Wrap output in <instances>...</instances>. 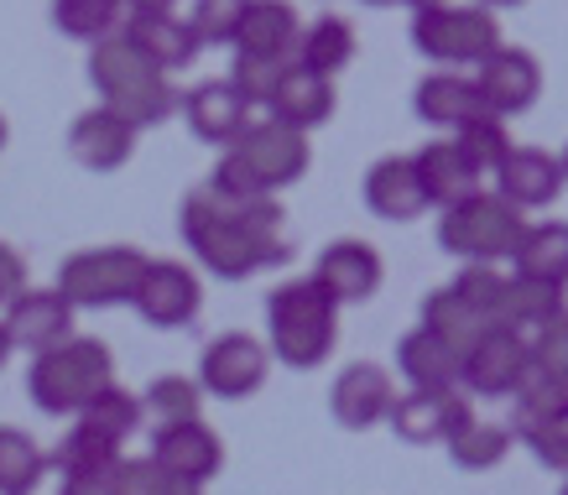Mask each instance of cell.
I'll list each match as a JSON object with an SVG mask.
<instances>
[{
    "mask_svg": "<svg viewBox=\"0 0 568 495\" xmlns=\"http://www.w3.org/2000/svg\"><path fill=\"white\" fill-rule=\"evenodd\" d=\"M141 417H146V412H141V396H131L125 386H115V381H110L104 392L89 396L84 412H79V423H84L89 433L110 438V444H125V438L141 427Z\"/></svg>",
    "mask_w": 568,
    "mask_h": 495,
    "instance_id": "obj_35",
    "label": "cell"
},
{
    "mask_svg": "<svg viewBox=\"0 0 568 495\" xmlns=\"http://www.w3.org/2000/svg\"><path fill=\"white\" fill-rule=\"evenodd\" d=\"M282 73H287V63H272V58H251V52H235V63H230V79L224 84L235 89L251 110H266L276 94V84H282Z\"/></svg>",
    "mask_w": 568,
    "mask_h": 495,
    "instance_id": "obj_41",
    "label": "cell"
},
{
    "mask_svg": "<svg viewBox=\"0 0 568 495\" xmlns=\"http://www.w3.org/2000/svg\"><path fill=\"white\" fill-rule=\"evenodd\" d=\"M402 6H413V11H428V6H444V0H402Z\"/></svg>",
    "mask_w": 568,
    "mask_h": 495,
    "instance_id": "obj_50",
    "label": "cell"
},
{
    "mask_svg": "<svg viewBox=\"0 0 568 495\" xmlns=\"http://www.w3.org/2000/svg\"><path fill=\"white\" fill-rule=\"evenodd\" d=\"M423 329H433L438 340L454 344V350L465 355L469 344L480 340L485 329H496V324H485L475 307H465L448 287H438V292H428V297H423Z\"/></svg>",
    "mask_w": 568,
    "mask_h": 495,
    "instance_id": "obj_37",
    "label": "cell"
},
{
    "mask_svg": "<svg viewBox=\"0 0 568 495\" xmlns=\"http://www.w3.org/2000/svg\"><path fill=\"white\" fill-rule=\"evenodd\" d=\"M527 355H532V376L537 381H548V386L568 392V307L527 340Z\"/></svg>",
    "mask_w": 568,
    "mask_h": 495,
    "instance_id": "obj_39",
    "label": "cell"
},
{
    "mask_svg": "<svg viewBox=\"0 0 568 495\" xmlns=\"http://www.w3.org/2000/svg\"><path fill=\"white\" fill-rule=\"evenodd\" d=\"M63 495H115L110 479H63Z\"/></svg>",
    "mask_w": 568,
    "mask_h": 495,
    "instance_id": "obj_47",
    "label": "cell"
},
{
    "mask_svg": "<svg viewBox=\"0 0 568 495\" xmlns=\"http://www.w3.org/2000/svg\"><path fill=\"white\" fill-rule=\"evenodd\" d=\"M245 6H251V0H193L189 27L199 32L204 48H235V32H241V21H245Z\"/></svg>",
    "mask_w": 568,
    "mask_h": 495,
    "instance_id": "obj_42",
    "label": "cell"
},
{
    "mask_svg": "<svg viewBox=\"0 0 568 495\" xmlns=\"http://www.w3.org/2000/svg\"><path fill=\"white\" fill-rule=\"evenodd\" d=\"M469 396L465 392H407L396 396L392 412H386V427H392L402 444L413 448H433L448 444V433L469 417Z\"/></svg>",
    "mask_w": 568,
    "mask_h": 495,
    "instance_id": "obj_15",
    "label": "cell"
},
{
    "mask_svg": "<svg viewBox=\"0 0 568 495\" xmlns=\"http://www.w3.org/2000/svg\"><path fill=\"white\" fill-rule=\"evenodd\" d=\"M297 32H303V21H297L293 0H251L241 32H235V52L272 58V63H293Z\"/></svg>",
    "mask_w": 568,
    "mask_h": 495,
    "instance_id": "obj_25",
    "label": "cell"
},
{
    "mask_svg": "<svg viewBox=\"0 0 568 495\" xmlns=\"http://www.w3.org/2000/svg\"><path fill=\"white\" fill-rule=\"evenodd\" d=\"M146 276V256L136 245H94L79 251L58 266V297L79 313V307H125L136 303V287Z\"/></svg>",
    "mask_w": 568,
    "mask_h": 495,
    "instance_id": "obj_7",
    "label": "cell"
},
{
    "mask_svg": "<svg viewBox=\"0 0 568 495\" xmlns=\"http://www.w3.org/2000/svg\"><path fill=\"white\" fill-rule=\"evenodd\" d=\"M564 287H548V282H527V276H506V297H500V324L517 329L532 340L542 324H552L564 313Z\"/></svg>",
    "mask_w": 568,
    "mask_h": 495,
    "instance_id": "obj_32",
    "label": "cell"
},
{
    "mask_svg": "<svg viewBox=\"0 0 568 495\" xmlns=\"http://www.w3.org/2000/svg\"><path fill=\"white\" fill-rule=\"evenodd\" d=\"M469 84L480 94V110L490 120H506V115H527L542 94V63H537L527 48H506L500 42L485 63H475Z\"/></svg>",
    "mask_w": 568,
    "mask_h": 495,
    "instance_id": "obj_11",
    "label": "cell"
},
{
    "mask_svg": "<svg viewBox=\"0 0 568 495\" xmlns=\"http://www.w3.org/2000/svg\"><path fill=\"white\" fill-rule=\"evenodd\" d=\"M396 371L407 381V392H459V371H465V355L444 344L433 329H407L396 340Z\"/></svg>",
    "mask_w": 568,
    "mask_h": 495,
    "instance_id": "obj_20",
    "label": "cell"
},
{
    "mask_svg": "<svg viewBox=\"0 0 568 495\" xmlns=\"http://www.w3.org/2000/svg\"><path fill=\"white\" fill-rule=\"evenodd\" d=\"M413 172H417V189H423L428 209H438V214H444L448 204H459L465 193L480 189V183L469 178V168L459 162V152H454L448 137H438V141H428L423 152H413Z\"/></svg>",
    "mask_w": 568,
    "mask_h": 495,
    "instance_id": "obj_27",
    "label": "cell"
},
{
    "mask_svg": "<svg viewBox=\"0 0 568 495\" xmlns=\"http://www.w3.org/2000/svg\"><path fill=\"white\" fill-rule=\"evenodd\" d=\"M178 110H183L189 131L204 141V147H235L241 131L251 125V115H256V110L224 84V79H204V84H193L189 94L178 100Z\"/></svg>",
    "mask_w": 568,
    "mask_h": 495,
    "instance_id": "obj_18",
    "label": "cell"
},
{
    "mask_svg": "<svg viewBox=\"0 0 568 495\" xmlns=\"http://www.w3.org/2000/svg\"><path fill=\"white\" fill-rule=\"evenodd\" d=\"M115 381V360L104 350V340H89V334H73L69 344H58L48 355L32 360L27 371V392H32V407L48 412V417H63V412H84V402L94 392H104Z\"/></svg>",
    "mask_w": 568,
    "mask_h": 495,
    "instance_id": "obj_3",
    "label": "cell"
},
{
    "mask_svg": "<svg viewBox=\"0 0 568 495\" xmlns=\"http://www.w3.org/2000/svg\"><path fill=\"white\" fill-rule=\"evenodd\" d=\"M517 272L511 276H527V282H548V287H564L568 292V220H542V224H527L521 235L517 256H511Z\"/></svg>",
    "mask_w": 568,
    "mask_h": 495,
    "instance_id": "obj_28",
    "label": "cell"
},
{
    "mask_svg": "<svg viewBox=\"0 0 568 495\" xmlns=\"http://www.w3.org/2000/svg\"><path fill=\"white\" fill-rule=\"evenodd\" d=\"M365 209L386 224H413L428 214V199L417 189L413 156H381L376 168L365 172Z\"/></svg>",
    "mask_w": 568,
    "mask_h": 495,
    "instance_id": "obj_23",
    "label": "cell"
},
{
    "mask_svg": "<svg viewBox=\"0 0 568 495\" xmlns=\"http://www.w3.org/2000/svg\"><path fill=\"white\" fill-rule=\"evenodd\" d=\"M146 459L162 469L168 479H189V485H209V479L224 469V448L220 433L193 417V423H168L152 433V454Z\"/></svg>",
    "mask_w": 568,
    "mask_h": 495,
    "instance_id": "obj_12",
    "label": "cell"
},
{
    "mask_svg": "<svg viewBox=\"0 0 568 495\" xmlns=\"http://www.w3.org/2000/svg\"><path fill=\"white\" fill-rule=\"evenodd\" d=\"M475 6H485V11H500V6H521V0H475Z\"/></svg>",
    "mask_w": 568,
    "mask_h": 495,
    "instance_id": "obj_49",
    "label": "cell"
},
{
    "mask_svg": "<svg viewBox=\"0 0 568 495\" xmlns=\"http://www.w3.org/2000/svg\"><path fill=\"white\" fill-rule=\"evenodd\" d=\"M355 63V27L345 17H318L313 27L297 32V52H293V69L318 73V79H334Z\"/></svg>",
    "mask_w": 568,
    "mask_h": 495,
    "instance_id": "obj_29",
    "label": "cell"
},
{
    "mask_svg": "<svg viewBox=\"0 0 568 495\" xmlns=\"http://www.w3.org/2000/svg\"><path fill=\"white\" fill-rule=\"evenodd\" d=\"M448 292L459 297L465 307H475L485 324H500V297H506V276L496 272V266H459L454 272V282H448Z\"/></svg>",
    "mask_w": 568,
    "mask_h": 495,
    "instance_id": "obj_40",
    "label": "cell"
},
{
    "mask_svg": "<svg viewBox=\"0 0 568 495\" xmlns=\"http://www.w3.org/2000/svg\"><path fill=\"white\" fill-rule=\"evenodd\" d=\"M199 303H204V287H199V276L183 261H146V276H141L131 307L152 329H183L193 324Z\"/></svg>",
    "mask_w": 568,
    "mask_h": 495,
    "instance_id": "obj_16",
    "label": "cell"
},
{
    "mask_svg": "<svg viewBox=\"0 0 568 495\" xmlns=\"http://www.w3.org/2000/svg\"><path fill=\"white\" fill-rule=\"evenodd\" d=\"M125 21V6L121 0H52V27L73 42H104V37H115Z\"/></svg>",
    "mask_w": 568,
    "mask_h": 495,
    "instance_id": "obj_34",
    "label": "cell"
},
{
    "mask_svg": "<svg viewBox=\"0 0 568 495\" xmlns=\"http://www.w3.org/2000/svg\"><path fill=\"white\" fill-rule=\"evenodd\" d=\"M121 37L152 63L156 73L189 69L193 58L204 52V42H199V32L189 27V17H125Z\"/></svg>",
    "mask_w": 568,
    "mask_h": 495,
    "instance_id": "obj_22",
    "label": "cell"
},
{
    "mask_svg": "<svg viewBox=\"0 0 568 495\" xmlns=\"http://www.w3.org/2000/svg\"><path fill=\"white\" fill-rule=\"evenodd\" d=\"M224 152L241 156V168L256 178L261 193L293 189L297 178L308 172V137H303V131H287V125H276L272 115H251V125L241 131V141L224 147Z\"/></svg>",
    "mask_w": 568,
    "mask_h": 495,
    "instance_id": "obj_8",
    "label": "cell"
},
{
    "mask_svg": "<svg viewBox=\"0 0 568 495\" xmlns=\"http://www.w3.org/2000/svg\"><path fill=\"white\" fill-rule=\"evenodd\" d=\"M89 84L100 94V110L121 115L125 125H136V131L141 125H162V120L178 110L173 79L156 73L121 32L89 48Z\"/></svg>",
    "mask_w": 568,
    "mask_h": 495,
    "instance_id": "obj_2",
    "label": "cell"
},
{
    "mask_svg": "<svg viewBox=\"0 0 568 495\" xmlns=\"http://www.w3.org/2000/svg\"><path fill=\"white\" fill-rule=\"evenodd\" d=\"M178 230L189 240V251L199 256L209 276H220V282H245V276L261 272L256 261V245L245 235L241 224V209L235 204H220L209 189H193L178 209Z\"/></svg>",
    "mask_w": 568,
    "mask_h": 495,
    "instance_id": "obj_5",
    "label": "cell"
},
{
    "mask_svg": "<svg viewBox=\"0 0 568 495\" xmlns=\"http://www.w3.org/2000/svg\"><path fill=\"white\" fill-rule=\"evenodd\" d=\"M0 147H6V115H0Z\"/></svg>",
    "mask_w": 568,
    "mask_h": 495,
    "instance_id": "obj_53",
    "label": "cell"
},
{
    "mask_svg": "<svg viewBox=\"0 0 568 495\" xmlns=\"http://www.w3.org/2000/svg\"><path fill=\"white\" fill-rule=\"evenodd\" d=\"M125 17H178V0H121Z\"/></svg>",
    "mask_w": 568,
    "mask_h": 495,
    "instance_id": "obj_46",
    "label": "cell"
},
{
    "mask_svg": "<svg viewBox=\"0 0 568 495\" xmlns=\"http://www.w3.org/2000/svg\"><path fill=\"white\" fill-rule=\"evenodd\" d=\"M511 444H517V438H511V427L506 423H490V417H475V412H469L465 423L448 433L444 448L465 475H480V469H496V464L511 454Z\"/></svg>",
    "mask_w": 568,
    "mask_h": 495,
    "instance_id": "obj_30",
    "label": "cell"
},
{
    "mask_svg": "<svg viewBox=\"0 0 568 495\" xmlns=\"http://www.w3.org/2000/svg\"><path fill=\"white\" fill-rule=\"evenodd\" d=\"M448 141H454V152H459V162L469 168V178H475V183H480V178H496L500 162H506V156H511V147H517V141L506 137V120H490V115L459 125Z\"/></svg>",
    "mask_w": 568,
    "mask_h": 495,
    "instance_id": "obj_33",
    "label": "cell"
},
{
    "mask_svg": "<svg viewBox=\"0 0 568 495\" xmlns=\"http://www.w3.org/2000/svg\"><path fill=\"white\" fill-rule=\"evenodd\" d=\"M11 355H17V350H11V340H6V329H0V365H6Z\"/></svg>",
    "mask_w": 568,
    "mask_h": 495,
    "instance_id": "obj_48",
    "label": "cell"
},
{
    "mask_svg": "<svg viewBox=\"0 0 568 495\" xmlns=\"http://www.w3.org/2000/svg\"><path fill=\"white\" fill-rule=\"evenodd\" d=\"M532 376V355H527V334L517 329H485L480 340L465 350V371H459V386L469 396H517L521 381Z\"/></svg>",
    "mask_w": 568,
    "mask_h": 495,
    "instance_id": "obj_10",
    "label": "cell"
},
{
    "mask_svg": "<svg viewBox=\"0 0 568 495\" xmlns=\"http://www.w3.org/2000/svg\"><path fill=\"white\" fill-rule=\"evenodd\" d=\"M21 282H27V266H21V256L11 251V245H6V240H0V307L17 297Z\"/></svg>",
    "mask_w": 568,
    "mask_h": 495,
    "instance_id": "obj_45",
    "label": "cell"
},
{
    "mask_svg": "<svg viewBox=\"0 0 568 495\" xmlns=\"http://www.w3.org/2000/svg\"><path fill=\"white\" fill-rule=\"evenodd\" d=\"M0 329H6L11 350H27V355L37 360V355H48V350H58V344L73 340V307L63 303L52 287H42V292L21 287L17 297L6 303Z\"/></svg>",
    "mask_w": 568,
    "mask_h": 495,
    "instance_id": "obj_13",
    "label": "cell"
},
{
    "mask_svg": "<svg viewBox=\"0 0 568 495\" xmlns=\"http://www.w3.org/2000/svg\"><path fill=\"white\" fill-rule=\"evenodd\" d=\"M42 475H48V454L37 448L32 433L0 427V495H32Z\"/></svg>",
    "mask_w": 568,
    "mask_h": 495,
    "instance_id": "obj_36",
    "label": "cell"
},
{
    "mask_svg": "<svg viewBox=\"0 0 568 495\" xmlns=\"http://www.w3.org/2000/svg\"><path fill=\"white\" fill-rule=\"evenodd\" d=\"M413 48L428 58L433 69H475L500 48L496 11L485 6H428L413 11Z\"/></svg>",
    "mask_w": 568,
    "mask_h": 495,
    "instance_id": "obj_6",
    "label": "cell"
},
{
    "mask_svg": "<svg viewBox=\"0 0 568 495\" xmlns=\"http://www.w3.org/2000/svg\"><path fill=\"white\" fill-rule=\"evenodd\" d=\"M110 491L115 495H204V485L168 479L152 459H121V469L110 475Z\"/></svg>",
    "mask_w": 568,
    "mask_h": 495,
    "instance_id": "obj_43",
    "label": "cell"
},
{
    "mask_svg": "<svg viewBox=\"0 0 568 495\" xmlns=\"http://www.w3.org/2000/svg\"><path fill=\"white\" fill-rule=\"evenodd\" d=\"M199 407H204V392H199V381H189V376H156L152 386H146V396H141V412H146L156 427L193 423Z\"/></svg>",
    "mask_w": 568,
    "mask_h": 495,
    "instance_id": "obj_38",
    "label": "cell"
},
{
    "mask_svg": "<svg viewBox=\"0 0 568 495\" xmlns=\"http://www.w3.org/2000/svg\"><path fill=\"white\" fill-rule=\"evenodd\" d=\"M121 459H125L121 444H110V438H100V433H89L84 423H73L48 464L63 479H110L115 469H121Z\"/></svg>",
    "mask_w": 568,
    "mask_h": 495,
    "instance_id": "obj_31",
    "label": "cell"
},
{
    "mask_svg": "<svg viewBox=\"0 0 568 495\" xmlns=\"http://www.w3.org/2000/svg\"><path fill=\"white\" fill-rule=\"evenodd\" d=\"M266 371H272L266 344L256 334L230 329L220 340H209V350L199 355V392L220 396V402H245L266 386Z\"/></svg>",
    "mask_w": 568,
    "mask_h": 495,
    "instance_id": "obj_9",
    "label": "cell"
},
{
    "mask_svg": "<svg viewBox=\"0 0 568 495\" xmlns=\"http://www.w3.org/2000/svg\"><path fill=\"white\" fill-rule=\"evenodd\" d=\"M521 235H527V220L521 209H511L496 193H465L459 204H448L438 214V245L448 256L469 261V266H500V261L517 256Z\"/></svg>",
    "mask_w": 568,
    "mask_h": 495,
    "instance_id": "obj_4",
    "label": "cell"
},
{
    "mask_svg": "<svg viewBox=\"0 0 568 495\" xmlns=\"http://www.w3.org/2000/svg\"><path fill=\"white\" fill-rule=\"evenodd\" d=\"M365 6H396V0H365Z\"/></svg>",
    "mask_w": 568,
    "mask_h": 495,
    "instance_id": "obj_52",
    "label": "cell"
},
{
    "mask_svg": "<svg viewBox=\"0 0 568 495\" xmlns=\"http://www.w3.org/2000/svg\"><path fill=\"white\" fill-rule=\"evenodd\" d=\"M313 282L334 297L339 307L371 303L381 287V256L365 245V240H334L318 251V266H313Z\"/></svg>",
    "mask_w": 568,
    "mask_h": 495,
    "instance_id": "obj_19",
    "label": "cell"
},
{
    "mask_svg": "<svg viewBox=\"0 0 568 495\" xmlns=\"http://www.w3.org/2000/svg\"><path fill=\"white\" fill-rule=\"evenodd\" d=\"M392 402H396L392 371H386V365H371V360L345 365V371L334 376V386H328V412H334V423L349 427V433H365V427L386 423Z\"/></svg>",
    "mask_w": 568,
    "mask_h": 495,
    "instance_id": "obj_14",
    "label": "cell"
},
{
    "mask_svg": "<svg viewBox=\"0 0 568 495\" xmlns=\"http://www.w3.org/2000/svg\"><path fill=\"white\" fill-rule=\"evenodd\" d=\"M517 438L532 448V459L542 464V469L568 475V407L548 412V417H542V423H532V427H521Z\"/></svg>",
    "mask_w": 568,
    "mask_h": 495,
    "instance_id": "obj_44",
    "label": "cell"
},
{
    "mask_svg": "<svg viewBox=\"0 0 568 495\" xmlns=\"http://www.w3.org/2000/svg\"><path fill=\"white\" fill-rule=\"evenodd\" d=\"M334 79H318V73H303L287 63V73H282V84H276L272 104H266V115L276 120V125H287V131H303V137H313L318 125H328V115H334Z\"/></svg>",
    "mask_w": 568,
    "mask_h": 495,
    "instance_id": "obj_24",
    "label": "cell"
},
{
    "mask_svg": "<svg viewBox=\"0 0 568 495\" xmlns=\"http://www.w3.org/2000/svg\"><path fill=\"white\" fill-rule=\"evenodd\" d=\"M558 495H568V475H564V491H558Z\"/></svg>",
    "mask_w": 568,
    "mask_h": 495,
    "instance_id": "obj_54",
    "label": "cell"
},
{
    "mask_svg": "<svg viewBox=\"0 0 568 495\" xmlns=\"http://www.w3.org/2000/svg\"><path fill=\"white\" fill-rule=\"evenodd\" d=\"M558 162H564V183H568V147H564V156H558Z\"/></svg>",
    "mask_w": 568,
    "mask_h": 495,
    "instance_id": "obj_51",
    "label": "cell"
},
{
    "mask_svg": "<svg viewBox=\"0 0 568 495\" xmlns=\"http://www.w3.org/2000/svg\"><path fill=\"white\" fill-rule=\"evenodd\" d=\"M413 115L423 120V125H433V131H459V125H469V120H480V94H475V84H469V73H428L423 84L413 89Z\"/></svg>",
    "mask_w": 568,
    "mask_h": 495,
    "instance_id": "obj_26",
    "label": "cell"
},
{
    "mask_svg": "<svg viewBox=\"0 0 568 495\" xmlns=\"http://www.w3.org/2000/svg\"><path fill=\"white\" fill-rule=\"evenodd\" d=\"M564 193V162L548 147H511V156L496 172V199L511 209H548Z\"/></svg>",
    "mask_w": 568,
    "mask_h": 495,
    "instance_id": "obj_17",
    "label": "cell"
},
{
    "mask_svg": "<svg viewBox=\"0 0 568 495\" xmlns=\"http://www.w3.org/2000/svg\"><path fill=\"white\" fill-rule=\"evenodd\" d=\"M136 152V125H125L110 110H84L69 125V156L89 172H115Z\"/></svg>",
    "mask_w": 568,
    "mask_h": 495,
    "instance_id": "obj_21",
    "label": "cell"
},
{
    "mask_svg": "<svg viewBox=\"0 0 568 495\" xmlns=\"http://www.w3.org/2000/svg\"><path fill=\"white\" fill-rule=\"evenodd\" d=\"M266 329H272V350L266 355L276 365L313 371L339 344V303L313 276H297V282L272 287V297H266Z\"/></svg>",
    "mask_w": 568,
    "mask_h": 495,
    "instance_id": "obj_1",
    "label": "cell"
}]
</instances>
